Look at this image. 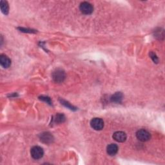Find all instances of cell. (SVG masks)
I'll return each instance as SVG.
<instances>
[{"mask_svg": "<svg viewBox=\"0 0 165 165\" xmlns=\"http://www.w3.org/2000/svg\"><path fill=\"white\" fill-rule=\"evenodd\" d=\"M1 10L4 14L5 15L8 14L9 7H8V3L7 2L1 1Z\"/></svg>", "mask_w": 165, "mask_h": 165, "instance_id": "obj_11", "label": "cell"}, {"mask_svg": "<svg viewBox=\"0 0 165 165\" xmlns=\"http://www.w3.org/2000/svg\"><path fill=\"white\" fill-rule=\"evenodd\" d=\"M150 58L153 59V61L154 62H156V63H157L158 58H157V57L156 56V54H155L153 53V52H151L150 54Z\"/></svg>", "mask_w": 165, "mask_h": 165, "instance_id": "obj_14", "label": "cell"}, {"mask_svg": "<svg viewBox=\"0 0 165 165\" xmlns=\"http://www.w3.org/2000/svg\"><path fill=\"white\" fill-rule=\"evenodd\" d=\"M123 99V94L121 92H116L115 94H113L111 100L115 103H120Z\"/></svg>", "mask_w": 165, "mask_h": 165, "instance_id": "obj_10", "label": "cell"}, {"mask_svg": "<svg viewBox=\"0 0 165 165\" xmlns=\"http://www.w3.org/2000/svg\"><path fill=\"white\" fill-rule=\"evenodd\" d=\"M52 78L56 82H63L65 79V72L61 69L56 70L52 74Z\"/></svg>", "mask_w": 165, "mask_h": 165, "instance_id": "obj_3", "label": "cell"}, {"mask_svg": "<svg viewBox=\"0 0 165 165\" xmlns=\"http://www.w3.org/2000/svg\"><path fill=\"white\" fill-rule=\"evenodd\" d=\"M106 152L111 156H115L118 152V146L116 144H110L106 148Z\"/></svg>", "mask_w": 165, "mask_h": 165, "instance_id": "obj_9", "label": "cell"}, {"mask_svg": "<svg viewBox=\"0 0 165 165\" xmlns=\"http://www.w3.org/2000/svg\"><path fill=\"white\" fill-rule=\"evenodd\" d=\"M40 99H41V100H43V101H46V102L49 103V104H50V103H51V101H50V98L48 97H40Z\"/></svg>", "mask_w": 165, "mask_h": 165, "instance_id": "obj_15", "label": "cell"}, {"mask_svg": "<svg viewBox=\"0 0 165 165\" xmlns=\"http://www.w3.org/2000/svg\"><path fill=\"white\" fill-rule=\"evenodd\" d=\"M40 139H41V141H43V143H47V144L52 142L53 139H54L52 135L49 132H45V133L41 134Z\"/></svg>", "mask_w": 165, "mask_h": 165, "instance_id": "obj_8", "label": "cell"}, {"mask_svg": "<svg viewBox=\"0 0 165 165\" xmlns=\"http://www.w3.org/2000/svg\"><path fill=\"white\" fill-rule=\"evenodd\" d=\"M31 156L34 159H39L43 157L44 155V152L42 148L38 146H35L31 149Z\"/></svg>", "mask_w": 165, "mask_h": 165, "instance_id": "obj_2", "label": "cell"}, {"mask_svg": "<svg viewBox=\"0 0 165 165\" xmlns=\"http://www.w3.org/2000/svg\"><path fill=\"white\" fill-rule=\"evenodd\" d=\"M91 127L96 130H101L104 127V122L100 118H94L90 121Z\"/></svg>", "mask_w": 165, "mask_h": 165, "instance_id": "obj_4", "label": "cell"}, {"mask_svg": "<svg viewBox=\"0 0 165 165\" xmlns=\"http://www.w3.org/2000/svg\"><path fill=\"white\" fill-rule=\"evenodd\" d=\"M80 11L84 14L89 15L94 11V7L92 4L89 2H82L80 4L79 6Z\"/></svg>", "mask_w": 165, "mask_h": 165, "instance_id": "obj_1", "label": "cell"}, {"mask_svg": "<svg viewBox=\"0 0 165 165\" xmlns=\"http://www.w3.org/2000/svg\"><path fill=\"white\" fill-rule=\"evenodd\" d=\"M136 137L139 141L145 142L150 140L151 136L150 133L145 130H139L136 133Z\"/></svg>", "mask_w": 165, "mask_h": 165, "instance_id": "obj_5", "label": "cell"}, {"mask_svg": "<svg viewBox=\"0 0 165 165\" xmlns=\"http://www.w3.org/2000/svg\"><path fill=\"white\" fill-rule=\"evenodd\" d=\"M65 120V117L63 114H59L58 116H56V122L58 123H61L63 122Z\"/></svg>", "mask_w": 165, "mask_h": 165, "instance_id": "obj_12", "label": "cell"}, {"mask_svg": "<svg viewBox=\"0 0 165 165\" xmlns=\"http://www.w3.org/2000/svg\"><path fill=\"white\" fill-rule=\"evenodd\" d=\"M113 138L117 142H125L126 139V134L123 132H116L113 135Z\"/></svg>", "mask_w": 165, "mask_h": 165, "instance_id": "obj_6", "label": "cell"}, {"mask_svg": "<svg viewBox=\"0 0 165 165\" xmlns=\"http://www.w3.org/2000/svg\"><path fill=\"white\" fill-rule=\"evenodd\" d=\"M0 64L3 68L7 69L11 65V61L8 58V57L2 54L0 56Z\"/></svg>", "mask_w": 165, "mask_h": 165, "instance_id": "obj_7", "label": "cell"}, {"mask_svg": "<svg viewBox=\"0 0 165 165\" xmlns=\"http://www.w3.org/2000/svg\"><path fill=\"white\" fill-rule=\"evenodd\" d=\"M61 104H63V105H65V106H66L67 108H70V109H71V110H74V107L72 106V105H70L68 102L65 101H63H63H61Z\"/></svg>", "mask_w": 165, "mask_h": 165, "instance_id": "obj_13", "label": "cell"}]
</instances>
